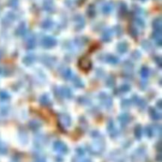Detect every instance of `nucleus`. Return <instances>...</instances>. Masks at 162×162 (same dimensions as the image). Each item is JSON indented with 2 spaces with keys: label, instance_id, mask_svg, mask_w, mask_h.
<instances>
[{
  "label": "nucleus",
  "instance_id": "obj_1",
  "mask_svg": "<svg viewBox=\"0 0 162 162\" xmlns=\"http://www.w3.org/2000/svg\"><path fill=\"white\" fill-rule=\"evenodd\" d=\"M104 10H109L112 9V5L111 4H106L105 6H104Z\"/></svg>",
  "mask_w": 162,
  "mask_h": 162
}]
</instances>
